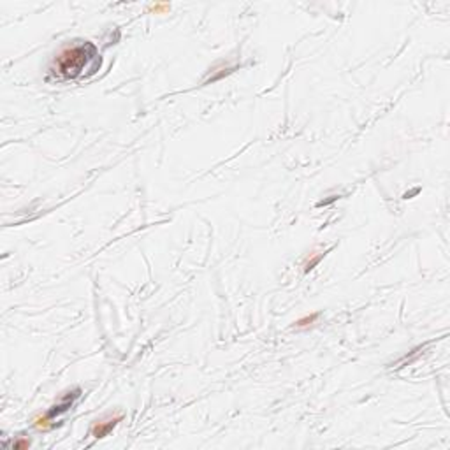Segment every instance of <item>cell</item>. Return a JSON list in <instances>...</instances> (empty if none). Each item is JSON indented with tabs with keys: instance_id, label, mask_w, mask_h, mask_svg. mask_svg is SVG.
<instances>
[{
	"instance_id": "cell-6",
	"label": "cell",
	"mask_w": 450,
	"mask_h": 450,
	"mask_svg": "<svg viewBox=\"0 0 450 450\" xmlns=\"http://www.w3.org/2000/svg\"><path fill=\"white\" fill-rule=\"evenodd\" d=\"M14 449H28L30 447V440H18L13 443Z\"/></svg>"
},
{
	"instance_id": "cell-2",
	"label": "cell",
	"mask_w": 450,
	"mask_h": 450,
	"mask_svg": "<svg viewBox=\"0 0 450 450\" xmlns=\"http://www.w3.org/2000/svg\"><path fill=\"white\" fill-rule=\"evenodd\" d=\"M79 396H81V389H74V391L65 392V396L62 397V401H60L58 405H55L53 408H51L50 412H48V413L42 417V419L36 420V428L46 429V422H48V420L55 419L56 415L63 413V412H67V410L72 406V403H74V399H77Z\"/></svg>"
},
{
	"instance_id": "cell-5",
	"label": "cell",
	"mask_w": 450,
	"mask_h": 450,
	"mask_svg": "<svg viewBox=\"0 0 450 450\" xmlns=\"http://www.w3.org/2000/svg\"><path fill=\"white\" fill-rule=\"evenodd\" d=\"M322 259H324V253H319V255H317V257H313V259H311V261L306 264V267H304V271H306V273H308V271H311V269H313V267L317 266V264H319L320 261H322Z\"/></svg>"
},
{
	"instance_id": "cell-1",
	"label": "cell",
	"mask_w": 450,
	"mask_h": 450,
	"mask_svg": "<svg viewBox=\"0 0 450 450\" xmlns=\"http://www.w3.org/2000/svg\"><path fill=\"white\" fill-rule=\"evenodd\" d=\"M92 56H95V48L90 42H86L85 46H76V48L62 51L56 58V67L63 77L74 79L81 74Z\"/></svg>"
},
{
	"instance_id": "cell-4",
	"label": "cell",
	"mask_w": 450,
	"mask_h": 450,
	"mask_svg": "<svg viewBox=\"0 0 450 450\" xmlns=\"http://www.w3.org/2000/svg\"><path fill=\"white\" fill-rule=\"evenodd\" d=\"M317 319H319V313H313V315H310V317H304V319L297 320V322H296V327H306V325L313 324V322H315Z\"/></svg>"
},
{
	"instance_id": "cell-3",
	"label": "cell",
	"mask_w": 450,
	"mask_h": 450,
	"mask_svg": "<svg viewBox=\"0 0 450 450\" xmlns=\"http://www.w3.org/2000/svg\"><path fill=\"white\" fill-rule=\"evenodd\" d=\"M122 420H123L122 413L114 415V417H109V419H104V420H95V424L92 426V429H90L92 436H95V438L108 436L109 432L118 426V422H122Z\"/></svg>"
}]
</instances>
